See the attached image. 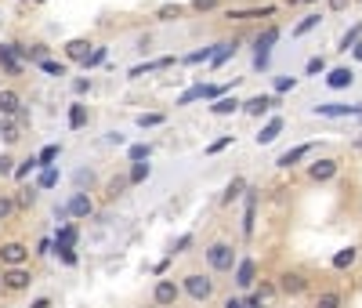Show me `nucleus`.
<instances>
[{"label":"nucleus","mask_w":362,"mask_h":308,"mask_svg":"<svg viewBox=\"0 0 362 308\" xmlns=\"http://www.w3.org/2000/svg\"><path fill=\"white\" fill-rule=\"evenodd\" d=\"M206 261H210L214 272H232V265H236V250H232L228 243H214V247L206 250Z\"/></svg>","instance_id":"nucleus-1"},{"label":"nucleus","mask_w":362,"mask_h":308,"mask_svg":"<svg viewBox=\"0 0 362 308\" xmlns=\"http://www.w3.org/2000/svg\"><path fill=\"white\" fill-rule=\"evenodd\" d=\"M25 258H29V247H25V243H0V261L8 268H22Z\"/></svg>","instance_id":"nucleus-2"},{"label":"nucleus","mask_w":362,"mask_h":308,"mask_svg":"<svg viewBox=\"0 0 362 308\" xmlns=\"http://www.w3.org/2000/svg\"><path fill=\"white\" fill-rule=\"evenodd\" d=\"M185 294H189L192 301H210L214 283L206 276H185Z\"/></svg>","instance_id":"nucleus-3"},{"label":"nucleus","mask_w":362,"mask_h":308,"mask_svg":"<svg viewBox=\"0 0 362 308\" xmlns=\"http://www.w3.org/2000/svg\"><path fill=\"white\" fill-rule=\"evenodd\" d=\"M337 171H341L337 160L322 156V160H315L312 167H308V178H312V182H330V178H337Z\"/></svg>","instance_id":"nucleus-4"},{"label":"nucleus","mask_w":362,"mask_h":308,"mask_svg":"<svg viewBox=\"0 0 362 308\" xmlns=\"http://www.w3.org/2000/svg\"><path fill=\"white\" fill-rule=\"evenodd\" d=\"M308 290V279L304 272H282L279 276V294H287V298H297V294Z\"/></svg>","instance_id":"nucleus-5"},{"label":"nucleus","mask_w":362,"mask_h":308,"mask_svg":"<svg viewBox=\"0 0 362 308\" xmlns=\"http://www.w3.org/2000/svg\"><path fill=\"white\" fill-rule=\"evenodd\" d=\"M178 283H174V279H160V283H156V290H152V301H156L160 308H167V305H174L178 301Z\"/></svg>","instance_id":"nucleus-6"},{"label":"nucleus","mask_w":362,"mask_h":308,"mask_svg":"<svg viewBox=\"0 0 362 308\" xmlns=\"http://www.w3.org/2000/svg\"><path fill=\"white\" fill-rule=\"evenodd\" d=\"M0 66H4L11 76H19V73H22V55H19V47H15V44H0Z\"/></svg>","instance_id":"nucleus-7"},{"label":"nucleus","mask_w":362,"mask_h":308,"mask_svg":"<svg viewBox=\"0 0 362 308\" xmlns=\"http://www.w3.org/2000/svg\"><path fill=\"white\" fill-rule=\"evenodd\" d=\"M268 109H276V98L272 95H254L250 102H243V112H250V117H265Z\"/></svg>","instance_id":"nucleus-8"},{"label":"nucleus","mask_w":362,"mask_h":308,"mask_svg":"<svg viewBox=\"0 0 362 308\" xmlns=\"http://www.w3.org/2000/svg\"><path fill=\"white\" fill-rule=\"evenodd\" d=\"M29 283H33V276L25 268H8L4 272V290H25Z\"/></svg>","instance_id":"nucleus-9"},{"label":"nucleus","mask_w":362,"mask_h":308,"mask_svg":"<svg viewBox=\"0 0 362 308\" xmlns=\"http://www.w3.org/2000/svg\"><path fill=\"white\" fill-rule=\"evenodd\" d=\"M352 84H355V73L348 69V66L330 69V76H326V87H333V91H341V87H352Z\"/></svg>","instance_id":"nucleus-10"},{"label":"nucleus","mask_w":362,"mask_h":308,"mask_svg":"<svg viewBox=\"0 0 362 308\" xmlns=\"http://www.w3.org/2000/svg\"><path fill=\"white\" fill-rule=\"evenodd\" d=\"M312 152H315V145H312V142H304V145H297V149H290V152H282L276 163H279V167H297L304 156H312Z\"/></svg>","instance_id":"nucleus-11"},{"label":"nucleus","mask_w":362,"mask_h":308,"mask_svg":"<svg viewBox=\"0 0 362 308\" xmlns=\"http://www.w3.org/2000/svg\"><path fill=\"white\" fill-rule=\"evenodd\" d=\"M319 117H362V106H337V102H330V106H315Z\"/></svg>","instance_id":"nucleus-12"},{"label":"nucleus","mask_w":362,"mask_h":308,"mask_svg":"<svg viewBox=\"0 0 362 308\" xmlns=\"http://www.w3.org/2000/svg\"><path fill=\"white\" fill-rule=\"evenodd\" d=\"M66 55H69L73 62H84V66H87V58L95 55V51H90V44L84 40V36H76V40H69V44H66Z\"/></svg>","instance_id":"nucleus-13"},{"label":"nucleus","mask_w":362,"mask_h":308,"mask_svg":"<svg viewBox=\"0 0 362 308\" xmlns=\"http://www.w3.org/2000/svg\"><path fill=\"white\" fill-rule=\"evenodd\" d=\"M69 214L73 217H90V214H95V203H90L84 192H76V196L69 200Z\"/></svg>","instance_id":"nucleus-14"},{"label":"nucleus","mask_w":362,"mask_h":308,"mask_svg":"<svg viewBox=\"0 0 362 308\" xmlns=\"http://www.w3.org/2000/svg\"><path fill=\"white\" fill-rule=\"evenodd\" d=\"M254 276H257V265H254L250 258L236 265V283H239L243 290H247V287H254Z\"/></svg>","instance_id":"nucleus-15"},{"label":"nucleus","mask_w":362,"mask_h":308,"mask_svg":"<svg viewBox=\"0 0 362 308\" xmlns=\"http://www.w3.org/2000/svg\"><path fill=\"white\" fill-rule=\"evenodd\" d=\"M279 131H282V120L276 117V120H268L265 127H261V134H257V145H272L279 138Z\"/></svg>","instance_id":"nucleus-16"},{"label":"nucleus","mask_w":362,"mask_h":308,"mask_svg":"<svg viewBox=\"0 0 362 308\" xmlns=\"http://www.w3.org/2000/svg\"><path fill=\"white\" fill-rule=\"evenodd\" d=\"M19 106H22V98H19L15 91H8V87H4V91H0V112H4V117H15Z\"/></svg>","instance_id":"nucleus-17"},{"label":"nucleus","mask_w":362,"mask_h":308,"mask_svg":"<svg viewBox=\"0 0 362 308\" xmlns=\"http://www.w3.org/2000/svg\"><path fill=\"white\" fill-rule=\"evenodd\" d=\"M315 308H344V294L341 290H322L315 298Z\"/></svg>","instance_id":"nucleus-18"},{"label":"nucleus","mask_w":362,"mask_h":308,"mask_svg":"<svg viewBox=\"0 0 362 308\" xmlns=\"http://www.w3.org/2000/svg\"><path fill=\"white\" fill-rule=\"evenodd\" d=\"M355 261H359V247H344L333 254V268H352Z\"/></svg>","instance_id":"nucleus-19"},{"label":"nucleus","mask_w":362,"mask_h":308,"mask_svg":"<svg viewBox=\"0 0 362 308\" xmlns=\"http://www.w3.org/2000/svg\"><path fill=\"white\" fill-rule=\"evenodd\" d=\"M236 109H243V102H239V98H217L214 106H210L214 117H228V112H236Z\"/></svg>","instance_id":"nucleus-20"},{"label":"nucleus","mask_w":362,"mask_h":308,"mask_svg":"<svg viewBox=\"0 0 362 308\" xmlns=\"http://www.w3.org/2000/svg\"><path fill=\"white\" fill-rule=\"evenodd\" d=\"M73 243H76V228L66 225V228H62V233L55 236V250H73Z\"/></svg>","instance_id":"nucleus-21"},{"label":"nucleus","mask_w":362,"mask_h":308,"mask_svg":"<svg viewBox=\"0 0 362 308\" xmlns=\"http://www.w3.org/2000/svg\"><path fill=\"white\" fill-rule=\"evenodd\" d=\"M84 123H87V106L73 102V106H69V127H84Z\"/></svg>","instance_id":"nucleus-22"},{"label":"nucleus","mask_w":362,"mask_h":308,"mask_svg":"<svg viewBox=\"0 0 362 308\" xmlns=\"http://www.w3.org/2000/svg\"><path fill=\"white\" fill-rule=\"evenodd\" d=\"M276 40H279V29H276V25H268V29L257 36V51H265V55H268V47L276 44Z\"/></svg>","instance_id":"nucleus-23"},{"label":"nucleus","mask_w":362,"mask_h":308,"mask_svg":"<svg viewBox=\"0 0 362 308\" xmlns=\"http://www.w3.org/2000/svg\"><path fill=\"white\" fill-rule=\"evenodd\" d=\"M319 19H322V15H304L301 22L293 25V36H304V33H312L315 25H319Z\"/></svg>","instance_id":"nucleus-24"},{"label":"nucleus","mask_w":362,"mask_h":308,"mask_svg":"<svg viewBox=\"0 0 362 308\" xmlns=\"http://www.w3.org/2000/svg\"><path fill=\"white\" fill-rule=\"evenodd\" d=\"M36 167H40V156H29V160H22V163L15 167V178L22 182V178H29V174L36 171Z\"/></svg>","instance_id":"nucleus-25"},{"label":"nucleus","mask_w":362,"mask_h":308,"mask_svg":"<svg viewBox=\"0 0 362 308\" xmlns=\"http://www.w3.org/2000/svg\"><path fill=\"white\" fill-rule=\"evenodd\" d=\"M0 138H4V142H8V145H15V142H19V138H22V134H19V127H15V123H11V120H4V123H0Z\"/></svg>","instance_id":"nucleus-26"},{"label":"nucleus","mask_w":362,"mask_h":308,"mask_svg":"<svg viewBox=\"0 0 362 308\" xmlns=\"http://www.w3.org/2000/svg\"><path fill=\"white\" fill-rule=\"evenodd\" d=\"M127 185H131V178H112V182H109V189H106V196H109V200L123 196V189H127Z\"/></svg>","instance_id":"nucleus-27"},{"label":"nucleus","mask_w":362,"mask_h":308,"mask_svg":"<svg viewBox=\"0 0 362 308\" xmlns=\"http://www.w3.org/2000/svg\"><path fill=\"white\" fill-rule=\"evenodd\" d=\"M359 33H362V25H352V29L341 36V51H352V47L359 44Z\"/></svg>","instance_id":"nucleus-28"},{"label":"nucleus","mask_w":362,"mask_h":308,"mask_svg":"<svg viewBox=\"0 0 362 308\" xmlns=\"http://www.w3.org/2000/svg\"><path fill=\"white\" fill-rule=\"evenodd\" d=\"M217 47H221V44H217ZM214 55H217V51H214V47H203V51H192V55H189L185 62H189V66H196V62H206V58H210V62H214Z\"/></svg>","instance_id":"nucleus-29"},{"label":"nucleus","mask_w":362,"mask_h":308,"mask_svg":"<svg viewBox=\"0 0 362 308\" xmlns=\"http://www.w3.org/2000/svg\"><path fill=\"white\" fill-rule=\"evenodd\" d=\"M239 192H243V178H232V185L225 189V196H221V203H232V200H239Z\"/></svg>","instance_id":"nucleus-30"},{"label":"nucleus","mask_w":362,"mask_h":308,"mask_svg":"<svg viewBox=\"0 0 362 308\" xmlns=\"http://www.w3.org/2000/svg\"><path fill=\"white\" fill-rule=\"evenodd\" d=\"M254 207H257V200L254 196H247V217H243V233H254Z\"/></svg>","instance_id":"nucleus-31"},{"label":"nucleus","mask_w":362,"mask_h":308,"mask_svg":"<svg viewBox=\"0 0 362 308\" xmlns=\"http://www.w3.org/2000/svg\"><path fill=\"white\" fill-rule=\"evenodd\" d=\"M276 294H279V287H272V283H261V290H257V294H254V298H257V301H261V305L268 308V301H272V298H276Z\"/></svg>","instance_id":"nucleus-32"},{"label":"nucleus","mask_w":362,"mask_h":308,"mask_svg":"<svg viewBox=\"0 0 362 308\" xmlns=\"http://www.w3.org/2000/svg\"><path fill=\"white\" fill-rule=\"evenodd\" d=\"M127 178H131V185L145 182V178H149V163H134V167H131V174H127Z\"/></svg>","instance_id":"nucleus-33"},{"label":"nucleus","mask_w":362,"mask_h":308,"mask_svg":"<svg viewBox=\"0 0 362 308\" xmlns=\"http://www.w3.org/2000/svg\"><path fill=\"white\" fill-rule=\"evenodd\" d=\"M196 98H206V87L200 84V87H192V91H185L178 98V106H189V102H196Z\"/></svg>","instance_id":"nucleus-34"},{"label":"nucleus","mask_w":362,"mask_h":308,"mask_svg":"<svg viewBox=\"0 0 362 308\" xmlns=\"http://www.w3.org/2000/svg\"><path fill=\"white\" fill-rule=\"evenodd\" d=\"M40 69H44L47 76H66V66H62V62H51V58L40 62Z\"/></svg>","instance_id":"nucleus-35"},{"label":"nucleus","mask_w":362,"mask_h":308,"mask_svg":"<svg viewBox=\"0 0 362 308\" xmlns=\"http://www.w3.org/2000/svg\"><path fill=\"white\" fill-rule=\"evenodd\" d=\"M40 189H55L58 185V171H51V167H44V174H40V182H36Z\"/></svg>","instance_id":"nucleus-36"},{"label":"nucleus","mask_w":362,"mask_h":308,"mask_svg":"<svg viewBox=\"0 0 362 308\" xmlns=\"http://www.w3.org/2000/svg\"><path fill=\"white\" fill-rule=\"evenodd\" d=\"M322 69H326V58H322V55L308 58V66H304V73H308V76H315V73H322Z\"/></svg>","instance_id":"nucleus-37"},{"label":"nucleus","mask_w":362,"mask_h":308,"mask_svg":"<svg viewBox=\"0 0 362 308\" xmlns=\"http://www.w3.org/2000/svg\"><path fill=\"white\" fill-rule=\"evenodd\" d=\"M160 123H163L160 112H141L138 117V127H160Z\"/></svg>","instance_id":"nucleus-38"},{"label":"nucleus","mask_w":362,"mask_h":308,"mask_svg":"<svg viewBox=\"0 0 362 308\" xmlns=\"http://www.w3.org/2000/svg\"><path fill=\"white\" fill-rule=\"evenodd\" d=\"M232 142H236V138H232V134H225V138H217V142H210V145H206V152H210V156H214V152H221V149H228Z\"/></svg>","instance_id":"nucleus-39"},{"label":"nucleus","mask_w":362,"mask_h":308,"mask_svg":"<svg viewBox=\"0 0 362 308\" xmlns=\"http://www.w3.org/2000/svg\"><path fill=\"white\" fill-rule=\"evenodd\" d=\"M149 152H152L149 145H131V152H127V156H131L134 163H141V160H149Z\"/></svg>","instance_id":"nucleus-40"},{"label":"nucleus","mask_w":362,"mask_h":308,"mask_svg":"<svg viewBox=\"0 0 362 308\" xmlns=\"http://www.w3.org/2000/svg\"><path fill=\"white\" fill-rule=\"evenodd\" d=\"M293 87H297L293 76H276V91H279V95H282V91H293Z\"/></svg>","instance_id":"nucleus-41"},{"label":"nucleus","mask_w":362,"mask_h":308,"mask_svg":"<svg viewBox=\"0 0 362 308\" xmlns=\"http://www.w3.org/2000/svg\"><path fill=\"white\" fill-rule=\"evenodd\" d=\"M36 203V189H22L19 192V207H33Z\"/></svg>","instance_id":"nucleus-42"},{"label":"nucleus","mask_w":362,"mask_h":308,"mask_svg":"<svg viewBox=\"0 0 362 308\" xmlns=\"http://www.w3.org/2000/svg\"><path fill=\"white\" fill-rule=\"evenodd\" d=\"M58 152H62L58 145H47V149L40 152V167H51V160H58Z\"/></svg>","instance_id":"nucleus-43"},{"label":"nucleus","mask_w":362,"mask_h":308,"mask_svg":"<svg viewBox=\"0 0 362 308\" xmlns=\"http://www.w3.org/2000/svg\"><path fill=\"white\" fill-rule=\"evenodd\" d=\"M352 4H355V0H326V8L333 11V15H341V11H348Z\"/></svg>","instance_id":"nucleus-44"},{"label":"nucleus","mask_w":362,"mask_h":308,"mask_svg":"<svg viewBox=\"0 0 362 308\" xmlns=\"http://www.w3.org/2000/svg\"><path fill=\"white\" fill-rule=\"evenodd\" d=\"M178 15H181L178 4H163V8H160V19H163V22H171V19H178Z\"/></svg>","instance_id":"nucleus-45"},{"label":"nucleus","mask_w":362,"mask_h":308,"mask_svg":"<svg viewBox=\"0 0 362 308\" xmlns=\"http://www.w3.org/2000/svg\"><path fill=\"white\" fill-rule=\"evenodd\" d=\"M8 174H15V160L4 152V156H0V178H8Z\"/></svg>","instance_id":"nucleus-46"},{"label":"nucleus","mask_w":362,"mask_h":308,"mask_svg":"<svg viewBox=\"0 0 362 308\" xmlns=\"http://www.w3.org/2000/svg\"><path fill=\"white\" fill-rule=\"evenodd\" d=\"M15 211V200H8V196H0V222H4V217Z\"/></svg>","instance_id":"nucleus-47"},{"label":"nucleus","mask_w":362,"mask_h":308,"mask_svg":"<svg viewBox=\"0 0 362 308\" xmlns=\"http://www.w3.org/2000/svg\"><path fill=\"white\" fill-rule=\"evenodd\" d=\"M98 62H106V47H95V55L87 58V66H98Z\"/></svg>","instance_id":"nucleus-48"},{"label":"nucleus","mask_w":362,"mask_h":308,"mask_svg":"<svg viewBox=\"0 0 362 308\" xmlns=\"http://www.w3.org/2000/svg\"><path fill=\"white\" fill-rule=\"evenodd\" d=\"M192 8H196V11H210V8H217V0H192Z\"/></svg>","instance_id":"nucleus-49"},{"label":"nucleus","mask_w":362,"mask_h":308,"mask_svg":"<svg viewBox=\"0 0 362 308\" xmlns=\"http://www.w3.org/2000/svg\"><path fill=\"white\" fill-rule=\"evenodd\" d=\"M87 87H90V80H87V76H80V80H73V91H76V95H84Z\"/></svg>","instance_id":"nucleus-50"},{"label":"nucleus","mask_w":362,"mask_h":308,"mask_svg":"<svg viewBox=\"0 0 362 308\" xmlns=\"http://www.w3.org/2000/svg\"><path fill=\"white\" fill-rule=\"evenodd\" d=\"M51 247H55V243H51V239H44L40 247H36V254H40V258H44V254H51Z\"/></svg>","instance_id":"nucleus-51"},{"label":"nucleus","mask_w":362,"mask_h":308,"mask_svg":"<svg viewBox=\"0 0 362 308\" xmlns=\"http://www.w3.org/2000/svg\"><path fill=\"white\" fill-rule=\"evenodd\" d=\"M62 254V261H66V265H76V254L73 250H58Z\"/></svg>","instance_id":"nucleus-52"},{"label":"nucleus","mask_w":362,"mask_h":308,"mask_svg":"<svg viewBox=\"0 0 362 308\" xmlns=\"http://www.w3.org/2000/svg\"><path fill=\"white\" fill-rule=\"evenodd\" d=\"M225 308H247V305H243L239 298H228V301H225Z\"/></svg>","instance_id":"nucleus-53"},{"label":"nucleus","mask_w":362,"mask_h":308,"mask_svg":"<svg viewBox=\"0 0 362 308\" xmlns=\"http://www.w3.org/2000/svg\"><path fill=\"white\" fill-rule=\"evenodd\" d=\"M29 308H51V301H47V298H36V301H33Z\"/></svg>","instance_id":"nucleus-54"},{"label":"nucleus","mask_w":362,"mask_h":308,"mask_svg":"<svg viewBox=\"0 0 362 308\" xmlns=\"http://www.w3.org/2000/svg\"><path fill=\"white\" fill-rule=\"evenodd\" d=\"M247 308H265V305H261V301H257V298H250V301H247Z\"/></svg>","instance_id":"nucleus-55"},{"label":"nucleus","mask_w":362,"mask_h":308,"mask_svg":"<svg viewBox=\"0 0 362 308\" xmlns=\"http://www.w3.org/2000/svg\"><path fill=\"white\" fill-rule=\"evenodd\" d=\"M287 4L293 8V4H315V0H287Z\"/></svg>","instance_id":"nucleus-56"},{"label":"nucleus","mask_w":362,"mask_h":308,"mask_svg":"<svg viewBox=\"0 0 362 308\" xmlns=\"http://www.w3.org/2000/svg\"><path fill=\"white\" fill-rule=\"evenodd\" d=\"M352 51H355V58H359V62H362V44H355V47H352Z\"/></svg>","instance_id":"nucleus-57"},{"label":"nucleus","mask_w":362,"mask_h":308,"mask_svg":"<svg viewBox=\"0 0 362 308\" xmlns=\"http://www.w3.org/2000/svg\"><path fill=\"white\" fill-rule=\"evenodd\" d=\"M355 145H359V149H362V138H359V142H355Z\"/></svg>","instance_id":"nucleus-58"},{"label":"nucleus","mask_w":362,"mask_h":308,"mask_svg":"<svg viewBox=\"0 0 362 308\" xmlns=\"http://www.w3.org/2000/svg\"><path fill=\"white\" fill-rule=\"evenodd\" d=\"M0 287H4V276H0Z\"/></svg>","instance_id":"nucleus-59"},{"label":"nucleus","mask_w":362,"mask_h":308,"mask_svg":"<svg viewBox=\"0 0 362 308\" xmlns=\"http://www.w3.org/2000/svg\"><path fill=\"white\" fill-rule=\"evenodd\" d=\"M36 4H44V0H36Z\"/></svg>","instance_id":"nucleus-60"},{"label":"nucleus","mask_w":362,"mask_h":308,"mask_svg":"<svg viewBox=\"0 0 362 308\" xmlns=\"http://www.w3.org/2000/svg\"><path fill=\"white\" fill-rule=\"evenodd\" d=\"M355 4H362V0H355Z\"/></svg>","instance_id":"nucleus-61"},{"label":"nucleus","mask_w":362,"mask_h":308,"mask_svg":"<svg viewBox=\"0 0 362 308\" xmlns=\"http://www.w3.org/2000/svg\"><path fill=\"white\" fill-rule=\"evenodd\" d=\"M359 211H362V203H359Z\"/></svg>","instance_id":"nucleus-62"}]
</instances>
